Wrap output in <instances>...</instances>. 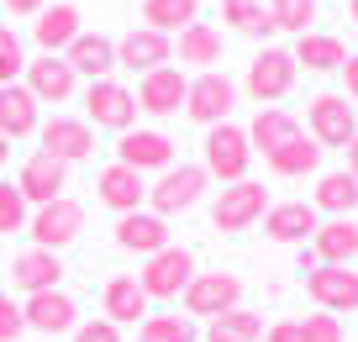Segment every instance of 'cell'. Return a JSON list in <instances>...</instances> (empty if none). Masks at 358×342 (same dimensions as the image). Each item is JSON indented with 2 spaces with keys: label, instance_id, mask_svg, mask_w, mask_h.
I'll use <instances>...</instances> for the list:
<instances>
[{
  "label": "cell",
  "instance_id": "obj_1",
  "mask_svg": "<svg viewBox=\"0 0 358 342\" xmlns=\"http://www.w3.org/2000/svg\"><path fill=\"white\" fill-rule=\"evenodd\" d=\"M27 232H32V248L58 253V248H69L79 232H85V206H74L69 195H58V200H48V206H37V216H27Z\"/></svg>",
  "mask_w": 358,
  "mask_h": 342
},
{
  "label": "cell",
  "instance_id": "obj_2",
  "mask_svg": "<svg viewBox=\"0 0 358 342\" xmlns=\"http://www.w3.org/2000/svg\"><path fill=\"white\" fill-rule=\"evenodd\" d=\"M190 279H195V253L169 243L164 253L148 258V269L137 274V285H143L148 300H174V295H185V285H190Z\"/></svg>",
  "mask_w": 358,
  "mask_h": 342
},
{
  "label": "cell",
  "instance_id": "obj_3",
  "mask_svg": "<svg viewBox=\"0 0 358 342\" xmlns=\"http://www.w3.org/2000/svg\"><path fill=\"white\" fill-rule=\"evenodd\" d=\"M248 164H253V143H248L243 127L222 122V127L206 132V174L237 185V179H248Z\"/></svg>",
  "mask_w": 358,
  "mask_h": 342
},
{
  "label": "cell",
  "instance_id": "obj_4",
  "mask_svg": "<svg viewBox=\"0 0 358 342\" xmlns=\"http://www.w3.org/2000/svg\"><path fill=\"white\" fill-rule=\"evenodd\" d=\"M232 100H237L232 79L216 74V69H206L201 79H190V85H185V116H190V122H201V127H222L227 116H232Z\"/></svg>",
  "mask_w": 358,
  "mask_h": 342
},
{
  "label": "cell",
  "instance_id": "obj_5",
  "mask_svg": "<svg viewBox=\"0 0 358 342\" xmlns=\"http://www.w3.org/2000/svg\"><path fill=\"white\" fill-rule=\"evenodd\" d=\"M206 179H211V174H206L201 164L164 169V174H158V185L148 190V200H153V216H174V211H190L195 200H201Z\"/></svg>",
  "mask_w": 358,
  "mask_h": 342
},
{
  "label": "cell",
  "instance_id": "obj_6",
  "mask_svg": "<svg viewBox=\"0 0 358 342\" xmlns=\"http://www.w3.org/2000/svg\"><path fill=\"white\" fill-rule=\"evenodd\" d=\"M358 137V116L348 106V95H316L311 100V143L316 148H348Z\"/></svg>",
  "mask_w": 358,
  "mask_h": 342
},
{
  "label": "cell",
  "instance_id": "obj_7",
  "mask_svg": "<svg viewBox=\"0 0 358 342\" xmlns=\"http://www.w3.org/2000/svg\"><path fill=\"white\" fill-rule=\"evenodd\" d=\"M237 300H243V279L237 274H195L190 285H185V311L190 316H227V311H237Z\"/></svg>",
  "mask_w": 358,
  "mask_h": 342
},
{
  "label": "cell",
  "instance_id": "obj_8",
  "mask_svg": "<svg viewBox=\"0 0 358 342\" xmlns=\"http://www.w3.org/2000/svg\"><path fill=\"white\" fill-rule=\"evenodd\" d=\"M264 211H268V190L253 185V179H237L232 190H222L211 221H216V232H243V227H253Z\"/></svg>",
  "mask_w": 358,
  "mask_h": 342
},
{
  "label": "cell",
  "instance_id": "obj_9",
  "mask_svg": "<svg viewBox=\"0 0 358 342\" xmlns=\"http://www.w3.org/2000/svg\"><path fill=\"white\" fill-rule=\"evenodd\" d=\"M85 111L95 127H111V132H132L137 122V95L122 85H111V79H95V85L85 90Z\"/></svg>",
  "mask_w": 358,
  "mask_h": 342
},
{
  "label": "cell",
  "instance_id": "obj_10",
  "mask_svg": "<svg viewBox=\"0 0 358 342\" xmlns=\"http://www.w3.org/2000/svg\"><path fill=\"white\" fill-rule=\"evenodd\" d=\"M295 58L285 53V48H264V53L253 58V69H248V95L258 100V106H268V100H280V95H290V85H295Z\"/></svg>",
  "mask_w": 358,
  "mask_h": 342
},
{
  "label": "cell",
  "instance_id": "obj_11",
  "mask_svg": "<svg viewBox=\"0 0 358 342\" xmlns=\"http://www.w3.org/2000/svg\"><path fill=\"white\" fill-rule=\"evenodd\" d=\"M306 295L322 311H358V274L353 269H337V264H316L306 274Z\"/></svg>",
  "mask_w": 358,
  "mask_h": 342
},
{
  "label": "cell",
  "instance_id": "obj_12",
  "mask_svg": "<svg viewBox=\"0 0 358 342\" xmlns=\"http://www.w3.org/2000/svg\"><path fill=\"white\" fill-rule=\"evenodd\" d=\"M69 185V164H58V158L48 153H32L22 164V179H16V190H22L27 206H48V200H58Z\"/></svg>",
  "mask_w": 358,
  "mask_h": 342
},
{
  "label": "cell",
  "instance_id": "obj_13",
  "mask_svg": "<svg viewBox=\"0 0 358 342\" xmlns=\"http://www.w3.org/2000/svg\"><path fill=\"white\" fill-rule=\"evenodd\" d=\"M169 58H174V37L153 32V27H132V32L116 43V64L127 69H143V74H153V69H164Z\"/></svg>",
  "mask_w": 358,
  "mask_h": 342
},
{
  "label": "cell",
  "instance_id": "obj_14",
  "mask_svg": "<svg viewBox=\"0 0 358 342\" xmlns=\"http://www.w3.org/2000/svg\"><path fill=\"white\" fill-rule=\"evenodd\" d=\"M22 74H27V90H32L37 106H43V100H53V106H58V100H69V95H74V85H79V74L64 64V53H43L37 64H27Z\"/></svg>",
  "mask_w": 358,
  "mask_h": 342
},
{
  "label": "cell",
  "instance_id": "obj_15",
  "mask_svg": "<svg viewBox=\"0 0 358 342\" xmlns=\"http://www.w3.org/2000/svg\"><path fill=\"white\" fill-rule=\"evenodd\" d=\"M74 316H79V306L64 295V290H43V295H27V306H22V321H27L32 332H43V337L74 332Z\"/></svg>",
  "mask_w": 358,
  "mask_h": 342
},
{
  "label": "cell",
  "instance_id": "obj_16",
  "mask_svg": "<svg viewBox=\"0 0 358 342\" xmlns=\"http://www.w3.org/2000/svg\"><path fill=\"white\" fill-rule=\"evenodd\" d=\"M185 85L190 79L179 74V69H153V74H143V85H137V111H148V116H174L179 106H185Z\"/></svg>",
  "mask_w": 358,
  "mask_h": 342
},
{
  "label": "cell",
  "instance_id": "obj_17",
  "mask_svg": "<svg viewBox=\"0 0 358 342\" xmlns=\"http://www.w3.org/2000/svg\"><path fill=\"white\" fill-rule=\"evenodd\" d=\"M116 248H127V253H143V258L164 253V248H169L164 216H153V211H127V216L116 221Z\"/></svg>",
  "mask_w": 358,
  "mask_h": 342
},
{
  "label": "cell",
  "instance_id": "obj_18",
  "mask_svg": "<svg viewBox=\"0 0 358 342\" xmlns=\"http://www.w3.org/2000/svg\"><path fill=\"white\" fill-rule=\"evenodd\" d=\"M64 64L74 69V74H90V85H95V79H106L116 69V43L106 32H79L74 43L64 48Z\"/></svg>",
  "mask_w": 358,
  "mask_h": 342
},
{
  "label": "cell",
  "instance_id": "obj_19",
  "mask_svg": "<svg viewBox=\"0 0 358 342\" xmlns=\"http://www.w3.org/2000/svg\"><path fill=\"white\" fill-rule=\"evenodd\" d=\"M116 164L137 169V174H148V169H174V143H169L164 132H122V143H116Z\"/></svg>",
  "mask_w": 358,
  "mask_h": 342
},
{
  "label": "cell",
  "instance_id": "obj_20",
  "mask_svg": "<svg viewBox=\"0 0 358 342\" xmlns=\"http://www.w3.org/2000/svg\"><path fill=\"white\" fill-rule=\"evenodd\" d=\"M58 279H64V264H58V253H48V248H27V253L11 258V285L27 290V295L58 290Z\"/></svg>",
  "mask_w": 358,
  "mask_h": 342
},
{
  "label": "cell",
  "instance_id": "obj_21",
  "mask_svg": "<svg viewBox=\"0 0 358 342\" xmlns=\"http://www.w3.org/2000/svg\"><path fill=\"white\" fill-rule=\"evenodd\" d=\"M316 206H306V200H285V206H268L264 211V232L274 237V243H306V237H316Z\"/></svg>",
  "mask_w": 358,
  "mask_h": 342
},
{
  "label": "cell",
  "instance_id": "obj_22",
  "mask_svg": "<svg viewBox=\"0 0 358 342\" xmlns=\"http://www.w3.org/2000/svg\"><path fill=\"white\" fill-rule=\"evenodd\" d=\"M43 153L58 158V164H79V158L95 153V137H90L85 122H69V116H53L43 127Z\"/></svg>",
  "mask_w": 358,
  "mask_h": 342
},
{
  "label": "cell",
  "instance_id": "obj_23",
  "mask_svg": "<svg viewBox=\"0 0 358 342\" xmlns=\"http://www.w3.org/2000/svg\"><path fill=\"white\" fill-rule=\"evenodd\" d=\"M95 195H101L106 206L116 211V216H127V211H137V206H143L148 185H143V174H137V169L111 164V169H101V179H95Z\"/></svg>",
  "mask_w": 358,
  "mask_h": 342
},
{
  "label": "cell",
  "instance_id": "obj_24",
  "mask_svg": "<svg viewBox=\"0 0 358 342\" xmlns=\"http://www.w3.org/2000/svg\"><path fill=\"white\" fill-rule=\"evenodd\" d=\"M316 258L322 264H337V269H353V258H358V227H353V216H337V221H327V227H316Z\"/></svg>",
  "mask_w": 358,
  "mask_h": 342
},
{
  "label": "cell",
  "instance_id": "obj_25",
  "mask_svg": "<svg viewBox=\"0 0 358 342\" xmlns=\"http://www.w3.org/2000/svg\"><path fill=\"white\" fill-rule=\"evenodd\" d=\"M290 137H301V122H295L290 111H280V106H264V111L253 116V127H248V143H253L264 158H268V153H280Z\"/></svg>",
  "mask_w": 358,
  "mask_h": 342
},
{
  "label": "cell",
  "instance_id": "obj_26",
  "mask_svg": "<svg viewBox=\"0 0 358 342\" xmlns=\"http://www.w3.org/2000/svg\"><path fill=\"white\" fill-rule=\"evenodd\" d=\"M37 132V100L27 85H0V137H27Z\"/></svg>",
  "mask_w": 358,
  "mask_h": 342
},
{
  "label": "cell",
  "instance_id": "obj_27",
  "mask_svg": "<svg viewBox=\"0 0 358 342\" xmlns=\"http://www.w3.org/2000/svg\"><path fill=\"white\" fill-rule=\"evenodd\" d=\"M32 37H37L43 53H64V48L79 37V11H74V6H48V11H37Z\"/></svg>",
  "mask_w": 358,
  "mask_h": 342
},
{
  "label": "cell",
  "instance_id": "obj_28",
  "mask_svg": "<svg viewBox=\"0 0 358 342\" xmlns=\"http://www.w3.org/2000/svg\"><path fill=\"white\" fill-rule=\"evenodd\" d=\"M101 306H106V321H148V295H143V285L137 279H111L106 285V295H101Z\"/></svg>",
  "mask_w": 358,
  "mask_h": 342
},
{
  "label": "cell",
  "instance_id": "obj_29",
  "mask_svg": "<svg viewBox=\"0 0 358 342\" xmlns=\"http://www.w3.org/2000/svg\"><path fill=\"white\" fill-rule=\"evenodd\" d=\"M264 164L274 169L280 179H301V174H316V169H322V148H316L311 137L301 132V137H290V143H285L280 153H268Z\"/></svg>",
  "mask_w": 358,
  "mask_h": 342
},
{
  "label": "cell",
  "instance_id": "obj_30",
  "mask_svg": "<svg viewBox=\"0 0 358 342\" xmlns=\"http://www.w3.org/2000/svg\"><path fill=\"white\" fill-rule=\"evenodd\" d=\"M290 58H295V64H306V69H343L348 64V48L337 43V37H327V32H301Z\"/></svg>",
  "mask_w": 358,
  "mask_h": 342
},
{
  "label": "cell",
  "instance_id": "obj_31",
  "mask_svg": "<svg viewBox=\"0 0 358 342\" xmlns=\"http://www.w3.org/2000/svg\"><path fill=\"white\" fill-rule=\"evenodd\" d=\"M316 211H332V221L337 216H353L358 211V179L348 174H322V185H316Z\"/></svg>",
  "mask_w": 358,
  "mask_h": 342
},
{
  "label": "cell",
  "instance_id": "obj_32",
  "mask_svg": "<svg viewBox=\"0 0 358 342\" xmlns=\"http://www.w3.org/2000/svg\"><path fill=\"white\" fill-rule=\"evenodd\" d=\"M201 16V0H148L143 6V22L153 27V32H185V27Z\"/></svg>",
  "mask_w": 358,
  "mask_h": 342
},
{
  "label": "cell",
  "instance_id": "obj_33",
  "mask_svg": "<svg viewBox=\"0 0 358 342\" xmlns=\"http://www.w3.org/2000/svg\"><path fill=\"white\" fill-rule=\"evenodd\" d=\"M264 337V316L258 311H227V316H216L211 327H206V342H258Z\"/></svg>",
  "mask_w": 358,
  "mask_h": 342
},
{
  "label": "cell",
  "instance_id": "obj_34",
  "mask_svg": "<svg viewBox=\"0 0 358 342\" xmlns=\"http://www.w3.org/2000/svg\"><path fill=\"white\" fill-rule=\"evenodd\" d=\"M222 16L237 27V32H248V37H274L280 32L264 0H222Z\"/></svg>",
  "mask_w": 358,
  "mask_h": 342
},
{
  "label": "cell",
  "instance_id": "obj_35",
  "mask_svg": "<svg viewBox=\"0 0 358 342\" xmlns=\"http://www.w3.org/2000/svg\"><path fill=\"white\" fill-rule=\"evenodd\" d=\"M179 58L185 64H222V32L206 22H190L179 32Z\"/></svg>",
  "mask_w": 358,
  "mask_h": 342
},
{
  "label": "cell",
  "instance_id": "obj_36",
  "mask_svg": "<svg viewBox=\"0 0 358 342\" xmlns=\"http://www.w3.org/2000/svg\"><path fill=\"white\" fill-rule=\"evenodd\" d=\"M268 16H274V27H280V32H311L316 0H274V6H268Z\"/></svg>",
  "mask_w": 358,
  "mask_h": 342
},
{
  "label": "cell",
  "instance_id": "obj_37",
  "mask_svg": "<svg viewBox=\"0 0 358 342\" xmlns=\"http://www.w3.org/2000/svg\"><path fill=\"white\" fill-rule=\"evenodd\" d=\"M137 342H195V327L190 316H148Z\"/></svg>",
  "mask_w": 358,
  "mask_h": 342
},
{
  "label": "cell",
  "instance_id": "obj_38",
  "mask_svg": "<svg viewBox=\"0 0 358 342\" xmlns=\"http://www.w3.org/2000/svg\"><path fill=\"white\" fill-rule=\"evenodd\" d=\"M27 69V53H22V37L11 27H0V85H16V74Z\"/></svg>",
  "mask_w": 358,
  "mask_h": 342
},
{
  "label": "cell",
  "instance_id": "obj_39",
  "mask_svg": "<svg viewBox=\"0 0 358 342\" xmlns=\"http://www.w3.org/2000/svg\"><path fill=\"white\" fill-rule=\"evenodd\" d=\"M22 227H27V200L16 185L0 179V232H22Z\"/></svg>",
  "mask_w": 358,
  "mask_h": 342
},
{
  "label": "cell",
  "instance_id": "obj_40",
  "mask_svg": "<svg viewBox=\"0 0 358 342\" xmlns=\"http://www.w3.org/2000/svg\"><path fill=\"white\" fill-rule=\"evenodd\" d=\"M301 342H343V321L332 311H316V316L301 321Z\"/></svg>",
  "mask_w": 358,
  "mask_h": 342
},
{
  "label": "cell",
  "instance_id": "obj_41",
  "mask_svg": "<svg viewBox=\"0 0 358 342\" xmlns=\"http://www.w3.org/2000/svg\"><path fill=\"white\" fill-rule=\"evenodd\" d=\"M27 332V321H22V306H16L6 290H0V342H16Z\"/></svg>",
  "mask_w": 358,
  "mask_h": 342
},
{
  "label": "cell",
  "instance_id": "obj_42",
  "mask_svg": "<svg viewBox=\"0 0 358 342\" xmlns=\"http://www.w3.org/2000/svg\"><path fill=\"white\" fill-rule=\"evenodd\" d=\"M74 342H122V332H116V321H85V327H74Z\"/></svg>",
  "mask_w": 358,
  "mask_h": 342
},
{
  "label": "cell",
  "instance_id": "obj_43",
  "mask_svg": "<svg viewBox=\"0 0 358 342\" xmlns=\"http://www.w3.org/2000/svg\"><path fill=\"white\" fill-rule=\"evenodd\" d=\"M264 342H301V321H274L264 332Z\"/></svg>",
  "mask_w": 358,
  "mask_h": 342
},
{
  "label": "cell",
  "instance_id": "obj_44",
  "mask_svg": "<svg viewBox=\"0 0 358 342\" xmlns=\"http://www.w3.org/2000/svg\"><path fill=\"white\" fill-rule=\"evenodd\" d=\"M6 6H11V16H37L43 11V0H6Z\"/></svg>",
  "mask_w": 358,
  "mask_h": 342
},
{
  "label": "cell",
  "instance_id": "obj_45",
  "mask_svg": "<svg viewBox=\"0 0 358 342\" xmlns=\"http://www.w3.org/2000/svg\"><path fill=\"white\" fill-rule=\"evenodd\" d=\"M343 74H348V95L358 100V53H353V58H348V64H343Z\"/></svg>",
  "mask_w": 358,
  "mask_h": 342
},
{
  "label": "cell",
  "instance_id": "obj_46",
  "mask_svg": "<svg viewBox=\"0 0 358 342\" xmlns=\"http://www.w3.org/2000/svg\"><path fill=\"white\" fill-rule=\"evenodd\" d=\"M348 174L358 179V137H353V143H348Z\"/></svg>",
  "mask_w": 358,
  "mask_h": 342
},
{
  "label": "cell",
  "instance_id": "obj_47",
  "mask_svg": "<svg viewBox=\"0 0 358 342\" xmlns=\"http://www.w3.org/2000/svg\"><path fill=\"white\" fill-rule=\"evenodd\" d=\"M6 158H11V143H6V137H0V164H6Z\"/></svg>",
  "mask_w": 358,
  "mask_h": 342
},
{
  "label": "cell",
  "instance_id": "obj_48",
  "mask_svg": "<svg viewBox=\"0 0 358 342\" xmlns=\"http://www.w3.org/2000/svg\"><path fill=\"white\" fill-rule=\"evenodd\" d=\"M348 11H353V22H358V0H348Z\"/></svg>",
  "mask_w": 358,
  "mask_h": 342
}]
</instances>
